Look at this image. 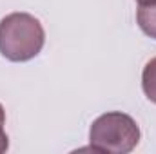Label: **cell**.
<instances>
[{"instance_id":"1","label":"cell","mask_w":156,"mask_h":154,"mask_svg":"<svg viewBox=\"0 0 156 154\" xmlns=\"http://www.w3.org/2000/svg\"><path fill=\"white\" fill-rule=\"evenodd\" d=\"M45 33L29 13H11L0 20V54L9 62H27L42 51Z\"/></svg>"},{"instance_id":"2","label":"cell","mask_w":156,"mask_h":154,"mask_svg":"<svg viewBox=\"0 0 156 154\" xmlns=\"http://www.w3.org/2000/svg\"><path fill=\"white\" fill-rule=\"evenodd\" d=\"M89 142L94 152L127 154L140 142V127L134 118L125 113H105L93 121Z\"/></svg>"},{"instance_id":"3","label":"cell","mask_w":156,"mask_h":154,"mask_svg":"<svg viewBox=\"0 0 156 154\" xmlns=\"http://www.w3.org/2000/svg\"><path fill=\"white\" fill-rule=\"evenodd\" d=\"M136 20H138L140 29L147 37L156 40V2L140 5L136 11Z\"/></svg>"},{"instance_id":"4","label":"cell","mask_w":156,"mask_h":154,"mask_svg":"<svg viewBox=\"0 0 156 154\" xmlns=\"http://www.w3.org/2000/svg\"><path fill=\"white\" fill-rule=\"evenodd\" d=\"M142 89L145 93V96L156 103V56L151 58L142 73Z\"/></svg>"},{"instance_id":"5","label":"cell","mask_w":156,"mask_h":154,"mask_svg":"<svg viewBox=\"0 0 156 154\" xmlns=\"http://www.w3.org/2000/svg\"><path fill=\"white\" fill-rule=\"evenodd\" d=\"M9 149V138H7V134L4 132V129L0 127V154L5 152Z\"/></svg>"},{"instance_id":"6","label":"cell","mask_w":156,"mask_h":154,"mask_svg":"<svg viewBox=\"0 0 156 154\" xmlns=\"http://www.w3.org/2000/svg\"><path fill=\"white\" fill-rule=\"evenodd\" d=\"M4 123H5V111H4V107L0 103V127H4Z\"/></svg>"},{"instance_id":"7","label":"cell","mask_w":156,"mask_h":154,"mask_svg":"<svg viewBox=\"0 0 156 154\" xmlns=\"http://www.w3.org/2000/svg\"><path fill=\"white\" fill-rule=\"evenodd\" d=\"M140 5H145V4H153V2H156V0H136Z\"/></svg>"}]
</instances>
